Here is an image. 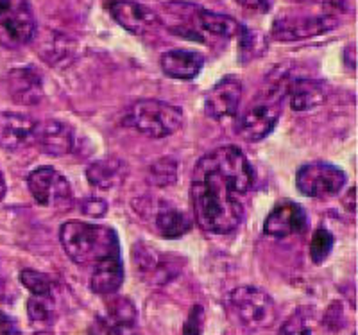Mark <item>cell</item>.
I'll list each match as a JSON object with an SVG mask.
<instances>
[{"label":"cell","mask_w":358,"mask_h":335,"mask_svg":"<svg viewBox=\"0 0 358 335\" xmlns=\"http://www.w3.org/2000/svg\"><path fill=\"white\" fill-rule=\"evenodd\" d=\"M255 169L235 145H224L199 159L192 178L197 224L213 235H228L242 224V197L255 185Z\"/></svg>","instance_id":"6da1fadb"},{"label":"cell","mask_w":358,"mask_h":335,"mask_svg":"<svg viewBox=\"0 0 358 335\" xmlns=\"http://www.w3.org/2000/svg\"><path fill=\"white\" fill-rule=\"evenodd\" d=\"M63 250L78 266L95 267L102 260L120 257L118 235L113 228L85 221H69L59 231Z\"/></svg>","instance_id":"7a4b0ae2"},{"label":"cell","mask_w":358,"mask_h":335,"mask_svg":"<svg viewBox=\"0 0 358 335\" xmlns=\"http://www.w3.org/2000/svg\"><path fill=\"white\" fill-rule=\"evenodd\" d=\"M126 124L149 138H165L183 126V111L163 101L142 99L127 110Z\"/></svg>","instance_id":"3957f363"},{"label":"cell","mask_w":358,"mask_h":335,"mask_svg":"<svg viewBox=\"0 0 358 335\" xmlns=\"http://www.w3.org/2000/svg\"><path fill=\"white\" fill-rule=\"evenodd\" d=\"M287 76H280L273 85L268 86L264 97L255 106L249 108L242 115L238 122V133L248 142H260L271 135L281 117V106L285 101Z\"/></svg>","instance_id":"277c9868"},{"label":"cell","mask_w":358,"mask_h":335,"mask_svg":"<svg viewBox=\"0 0 358 335\" xmlns=\"http://www.w3.org/2000/svg\"><path fill=\"white\" fill-rule=\"evenodd\" d=\"M228 307L236 321L249 330L271 328L278 319L274 299L258 287H236L229 292Z\"/></svg>","instance_id":"5b68a950"},{"label":"cell","mask_w":358,"mask_h":335,"mask_svg":"<svg viewBox=\"0 0 358 335\" xmlns=\"http://www.w3.org/2000/svg\"><path fill=\"white\" fill-rule=\"evenodd\" d=\"M36 36V20L29 0H0V45L20 49Z\"/></svg>","instance_id":"8992f818"},{"label":"cell","mask_w":358,"mask_h":335,"mask_svg":"<svg viewBox=\"0 0 358 335\" xmlns=\"http://www.w3.org/2000/svg\"><path fill=\"white\" fill-rule=\"evenodd\" d=\"M31 196L45 208L69 210L73 205V190L70 181L52 167H40L27 178Z\"/></svg>","instance_id":"52a82bcc"},{"label":"cell","mask_w":358,"mask_h":335,"mask_svg":"<svg viewBox=\"0 0 358 335\" xmlns=\"http://www.w3.org/2000/svg\"><path fill=\"white\" fill-rule=\"evenodd\" d=\"M337 15L331 13H317V15H305V13H285L273 22L271 36L278 41H297L306 38L319 36L334 27H337Z\"/></svg>","instance_id":"ba28073f"},{"label":"cell","mask_w":358,"mask_h":335,"mask_svg":"<svg viewBox=\"0 0 358 335\" xmlns=\"http://www.w3.org/2000/svg\"><path fill=\"white\" fill-rule=\"evenodd\" d=\"M348 178L342 169L326 162L303 165L296 174V187L303 196L331 197L341 192Z\"/></svg>","instance_id":"9c48e42d"},{"label":"cell","mask_w":358,"mask_h":335,"mask_svg":"<svg viewBox=\"0 0 358 335\" xmlns=\"http://www.w3.org/2000/svg\"><path fill=\"white\" fill-rule=\"evenodd\" d=\"M133 260L140 276L145 282L155 283V285L169 283L181 271L178 258L169 253H163V251H158L156 248L143 244V242L134 244Z\"/></svg>","instance_id":"30bf717a"},{"label":"cell","mask_w":358,"mask_h":335,"mask_svg":"<svg viewBox=\"0 0 358 335\" xmlns=\"http://www.w3.org/2000/svg\"><path fill=\"white\" fill-rule=\"evenodd\" d=\"M113 20L131 34L143 36L159 25V18L152 9L136 0H102Z\"/></svg>","instance_id":"8fae6325"},{"label":"cell","mask_w":358,"mask_h":335,"mask_svg":"<svg viewBox=\"0 0 358 335\" xmlns=\"http://www.w3.org/2000/svg\"><path fill=\"white\" fill-rule=\"evenodd\" d=\"M242 99V81L235 76L220 79L204 99V111L212 120L224 122L236 117Z\"/></svg>","instance_id":"7c38bea8"},{"label":"cell","mask_w":358,"mask_h":335,"mask_svg":"<svg viewBox=\"0 0 358 335\" xmlns=\"http://www.w3.org/2000/svg\"><path fill=\"white\" fill-rule=\"evenodd\" d=\"M308 228V215L301 205L294 201H283L271 210L264 222V231L268 237L287 238L290 235H301Z\"/></svg>","instance_id":"4fadbf2b"},{"label":"cell","mask_w":358,"mask_h":335,"mask_svg":"<svg viewBox=\"0 0 358 335\" xmlns=\"http://www.w3.org/2000/svg\"><path fill=\"white\" fill-rule=\"evenodd\" d=\"M4 86L9 99L18 106H36L43 99L41 76L31 66L9 70L4 78Z\"/></svg>","instance_id":"5bb4252c"},{"label":"cell","mask_w":358,"mask_h":335,"mask_svg":"<svg viewBox=\"0 0 358 335\" xmlns=\"http://www.w3.org/2000/svg\"><path fill=\"white\" fill-rule=\"evenodd\" d=\"M36 120L18 111H0V148L6 151H20L34 143Z\"/></svg>","instance_id":"9a60e30c"},{"label":"cell","mask_w":358,"mask_h":335,"mask_svg":"<svg viewBox=\"0 0 358 335\" xmlns=\"http://www.w3.org/2000/svg\"><path fill=\"white\" fill-rule=\"evenodd\" d=\"M34 142L45 155L59 158L72 152L76 145V135L72 127L62 120H45V122L36 124Z\"/></svg>","instance_id":"2e32d148"},{"label":"cell","mask_w":358,"mask_h":335,"mask_svg":"<svg viewBox=\"0 0 358 335\" xmlns=\"http://www.w3.org/2000/svg\"><path fill=\"white\" fill-rule=\"evenodd\" d=\"M136 308L129 298L118 296L106 305L99 318V327L104 335H127L136 325Z\"/></svg>","instance_id":"e0dca14e"},{"label":"cell","mask_w":358,"mask_h":335,"mask_svg":"<svg viewBox=\"0 0 358 335\" xmlns=\"http://www.w3.org/2000/svg\"><path fill=\"white\" fill-rule=\"evenodd\" d=\"M285 99L294 111H306L326 103V86L322 81L308 78L287 79Z\"/></svg>","instance_id":"ac0fdd59"},{"label":"cell","mask_w":358,"mask_h":335,"mask_svg":"<svg viewBox=\"0 0 358 335\" xmlns=\"http://www.w3.org/2000/svg\"><path fill=\"white\" fill-rule=\"evenodd\" d=\"M159 65L169 78L179 79V81H192L203 70L204 56L196 50L174 49L163 54Z\"/></svg>","instance_id":"d6986e66"},{"label":"cell","mask_w":358,"mask_h":335,"mask_svg":"<svg viewBox=\"0 0 358 335\" xmlns=\"http://www.w3.org/2000/svg\"><path fill=\"white\" fill-rule=\"evenodd\" d=\"M192 27H194L196 33L204 31V33L212 34V36L229 40V38L238 36L242 24H238L235 18L228 17V15H220V13L196 8L194 9V15H192Z\"/></svg>","instance_id":"ffe728a7"},{"label":"cell","mask_w":358,"mask_h":335,"mask_svg":"<svg viewBox=\"0 0 358 335\" xmlns=\"http://www.w3.org/2000/svg\"><path fill=\"white\" fill-rule=\"evenodd\" d=\"M88 183L99 190H111L122 185L127 178V165L118 158H104L86 169Z\"/></svg>","instance_id":"44dd1931"},{"label":"cell","mask_w":358,"mask_h":335,"mask_svg":"<svg viewBox=\"0 0 358 335\" xmlns=\"http://www.w3.org/2000/svg\"><path fill=\"white\" fill-rule=\"evenodd\" d=\"M124 282V266L120 257L106 258L94 267L90 289L99 296H113Z\"/></svg>","instance_id":"7402d4cb"},{"label":"cell","mask_w":358,"mask_h":335,"mask_svg":"<svg viewBox=\"0 0 358 335\" xmlns=\"http://www.w3.org/2000/svg\"><path fill=\"white\" fill-rule=\"evenodd\" d=\"M192 219L185 212L169 203H159L155 212L152 226L156 233L165 238H179L192 229Z\"/></svg>","instance_id":"603a6c76"},{"label":"cell","mask_w":358,"mask_h":335,"mask_svg":"<svg viewBox=\"0 0 358 335\" xmlns=\"http://www.w3.org/2000/svg\"><path fill=\"white\" fill-rule=\"evenodd\" d=\"M38 50L45 62H49L50 65H59V63L69 62V57L73 54V45L69 41V38L57 33H49L41 40Z\"/></svg>","instance_id":"cb8c5ba5"},{"label":"cell","mask_w":358,"mask_h":335,"mask_svg":"<svg viewBox=\"0 0 358 335\" xmlns=\"http://www.w3.org/2000/svg\"><path fill=\"white\" fill-rule=\"evenodd\" d=\"M265 50H267V40H265L264 34L242 25L241 33H238V57H241V63L245 65V63L264 56Z\"/></svg>","instance_id":"d4e9b609"},{"label":"cell","mask_w":358,"mask_h":335,"mask_svg":"<svg viewBox=\"0 0 358 335\" xmlns=\"http://www.w3.org/2000/svg\"><path fill=\"white\" fill-rule=\"evenodd\" d=\"M335 245V237L326 228H317L313 231L312 238H310V258H312L313 264H322L326 258L330 257V253L334 251Z\"/></svg>","instance_id":"484cf974"},{"label":"cell","mask_w":358,"mask_h":335,"mask_svg":"<svg viewBox=\"0 0 358 335\" xmlns=\"http://www.w3.org/2000/svg\"><path fill=\"white\" fill-rule=\"evenodd\" d=\"M20 283L33 296H50L52 294V282L47 274L34 269L20 271Z\"/></svg>","instance_id":"4316f807"},{"label":"cell","mask_w":358,"mask_h":335,"mask_svg":"<svg viewBox=\"0 0 358 335\" xmlns=\"http://www.w3.org/2000/svg\"><path fill=\"white\" fill-rule=\"evenodd\" d=\"M176 178H178V165L171 158L159 159V162L152 164L151 169H149V180H151V183L155 187H169V185H174Z\"/></svg>","instance_id":"83f0119b"},{"label":"cell","mask_w":358,"mask_h":335,"mask_svg":"<svg viewBox=\"0 0 358 335\" xmlns=\"http://www.w3.org/2000/svg\"><path fill=\"white\" fill-rule=\"evenodd\" d=\"M27 314L31 323L49 325L54 314L50 296H31L27 301Z\"/></svg>","instance_id":"f1b7e54d"},{"label":"cell","mask_w":358,"mask_h":335,"mask_svg":"<svg viewBox=\"0 0 358 335\" xmlns=\"http://www.w3.org/2000/svg\"><path fill=\"white\" fill-rule=\"evenodd\" d=\"M308 314V308H299L294 312L285 323L281 325L278 335H312Z\"/></svg>","instance_id":"f546056e"},{"label":"cell","mask_w":358,"mask_h":335,"mask_svg":"<svg viewBox=\"0 0 358 335\" xmlns=\"http://www.w3.org/2000/svg\"><path fill=\"white\" fill-rule=\"evenodd\" d=\"M79 208H81V213L88 217H94V219H99V217H104L108 212V203L101 197L88 196L83 197L81 203H79Z\"/></svg>","instance_id":"4dcf8cb0"},{"label":"cell","mask_w":358,"mask_h":335,"mask_svg":"<svg viewBox=\"0 0 358 335\" xmlns=\"http://www.w3.org/2000/svg\"><path fill=\"white\" fill-rule=\"evenodd\" d=\"M204 328V308L194 305L183 325V335H201Z\"/></svg>","instance_id":"1f68e13d"},{"label":"cell","mask_w":358,"mask_h":335,"mask_svg":"<svg viewBox=\"0 0 358 335\" xmlns=\"http://www.w3.org/2000/svg\"><path fill=\"white\" fill-rule=\"evenodd\" d=\"M236 2L242 9L252 13V15H265V13L271 11L274 4V0H236Z\"/></svg>","instance_id":"d6a6232c"},{"label":"cell","mask_w":358,"mask_h":335,"mask_svg":"<svg viewBox=\"0 0 358 335\" xmlns=\"http://www.w3.org/2000/svg\"><path fill=\"white\" fill-rule=\"evenodd\" d=\"M0 335H17V325L4 312H0Z\"/></svg>","instance_id":"836d02e7"},{"label":"cell","mask_w":358,"mask_h":335,"mask_svg":"<svg viewBox=\"0 0 358 335\" xmlns=\"http://www.w3.org/2000/svg\"><path fill=\"white\" fill-rule=\"evenodd\" d=\"M292 2H299V4H303V2H310V0H292ZM326 6V11L330 13H338V9H342V6L338 4V0H322Z\"/></svg>","instance_id":"e575fe53"},{"label":"cell","mask_w":358,"mask_h":335,"mask_svg":"<svg viewBox=\"0 0 358 335\" xmlns=\"http://www.w3.org/2000/svg\"><path fill=\"white\" fill-rule=\"evenodd\" d=\"M355 206H357V188H350V192L346 196V208L348 212L355 213Z\"/></svg>","instance_id":"d590c367"},{"label":"cell","mask_w":358,"mask_h":335,"mask_svg":"<svg viewBox=\"0 0 358 335\" xmlns=\"http://www.w3.org/2000/svg\"><path fill=\"white\" fill-rule=\"evenodd\" d=\"M6 196V180L4 176H2V172H0V201L4 199Z\"/></svg>","instance_id":"8d00e7d4"},{"label":"cell","mask_w":358,"mask_h":335,"mask_svg":"<svg viewBox=\"0 0 358 335\" xmlns=\"http://www.w3.org/2000/svg\"><path fill=\"white\" fill-rule=\"evenodd\" d=\"M353 335H355V334H353Z\"/></svg>","instance_id":"74e56055"}]
</instances>
